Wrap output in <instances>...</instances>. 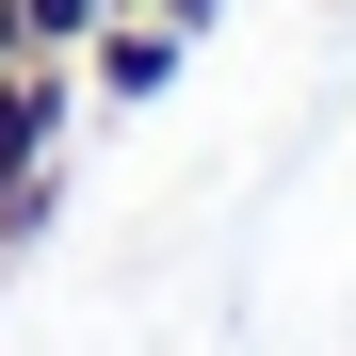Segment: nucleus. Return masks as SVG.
<instances>
[{
	"label": "nucleus",
	"instance_id": "obj_1",
	"mask_svg": "<svg viewBox=\"0 0 356 356\" xmlns=\"http://www.w3.org/2000/svg\"><path fill=\"white\" fill-rule=\"evenodd\" d=\"M178 65H195V33H178V17H146V0H113V17L81 33V97H113V113L178 97Z\"/></svg>",
	"mask_w": 356,
	"mask_h": 356
},
{
	"label": "nucleus",
	"instance_id": "obj_2",
	"mask_svg": "<svg viewBox=\"0 0 356 356\" xmlns=\"http://www.w3.org/2000/svg\"><path fill=\"white\" fill-rule=\"evenodd\" d=\"M65 130H81V65H0V178L65 162Z\"/></svg>",
	"mask_w": 356,
	"mask_h": 356
},
{
	"label": "nucleus",
	"instance_id": "obj_3",
	"mask_svg": "<svg viewBox=\"0 0 356 356\" xmlns=\"http://www.w3.org/2000/svg\"><path fill=\"white\" fill-rule=\"evenodd\" d=\"M49 227H65V162H33V178H0V259H17V243H49Z\"/></svg>",
	"mask_w": 356,
	"mask_h": 356
},
{
	"label": "nucleus",
	"instance_id": "obj_4",
	"mask_svg": "<svg viewBox=\"0 0 356 356\" xmlns=\"http://www.w3.org/2000/svg\"><path fill=\"white\" fill-rule=\"evenodd\" d=\"M17 17H33V49H49V65H81V33L113 17V0H17Z\"/></svg>",
	"mask_w": 356,
	"mask_h": 356
},
{
	"label": "nucleus",
	"instance_id": "obj_5",
	"mask_svg": "<svg viewBox=\"0 0 356 356\" xmlns=\"http://www.w3.org/2000/svg\"><path fill=\"white\" fill-rule=\"evenodd\" d=\"M0 65H49V49H33V17H17V0H0Z\"/></svg>",
	"mask_w": 356,
	"mask_h": 356
},
{
	"label": "nucleus",
	"instance_id": "obj_6",
	"mask_svg": "<svg viewBox=\"0 0 356 356\" xmlns=\"http://www.w3.org/2000/svg\"><path fill=\"white\" fill-rule=\"evenodd\" d=\"M146 17H178V33H195V49H211V17H227V0H146Z\"/></svg>",
	"mask_w": 356,
	"mask_h": 356
}]
</instances>
